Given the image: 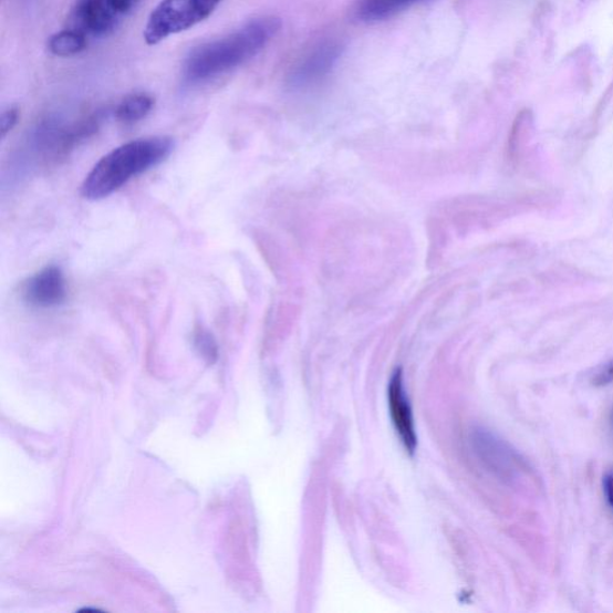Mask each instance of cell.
Returning <instances> with one entry per match:
<instances>
[{
  "label": "cell",
  "instance_id": "6da1fadb",
  "mask_svg": "<svg viewBox=\"0 0 613 613\" xmlns=\"http://www.w3.org/2000/svg\"><path fill=\"white\" fill-rule=\"evenodd\" d=\"M281 27L280 19L259 18L247 22L236 32L202 43L186 58V80L193 83L208 81L250 62L266 49Z\"/></svg>",
  "mask_w": 613,
  "mask_h": 613
},
{
  "label": "cell",
  "instance_id": "7a4b0ae2",
  "mask_svg": "<svg viewBox=\"0 0 613 613\" xmlns=\"http://www.w3.org/2000/svg\"><path fill=\"white\" fill-rule=\"evenodd\" d=\"M173 150L174 141L164 136L123 144L102 157L86 175L82 196L90 200L107 198L131 179L163 164Z\"/></svg>",
  "mask_w": 613,
  "mask_h": 613
},
{
  "label": "cell",
  "instance_id": "3957f363",
  "mask_svg": "<svg viewBox=\"0 0 613 613\" xmlns=\"http://www.w3.org/2000/svg\"><path fill=\"white\" fill-rule=\"evenodd\" d=\"M221 3L222 0H163L150 14L144 39L148 45H157L209 19Z\"/></svg>",
  "mask_w": 613,
  "mask_h": 613
},
{
  "label": "cell",
  "instance_id": "277c9868",
  "mask_svg": "<svg viewBox=\"0 0 613 613\" xmlns=\"http://www.w3.org/2000/svg\"><path fill=\"white\" fill-rule=\"evenodd\" d=\"M136 0H81L74 20L85 35L108 34L135 7Z\"/></svg>",
  "mask_w": 613,
  "mask_h": 613
},
{
  "label": "cell",
  "instance_id": "5b68a950",
  "mask_svg": "<svg viewBox=\"0 0 613 613\" xmlns=\"http://www.w3.org/2000/svg\"><path fill=\"white\" fill-rule=\"evenodd\" d=\"M66 298L67 283L60 267H46L29 277L22 285V299L35 309H53L64 303Z\"/></svg>",
  "mask_w": 613,
  "mask_h": 613
},
{
  "label": "cell",
  "instance_id": "8992f818",
  "mask_svg": "<svg viewBox=\"0 0 613 613\" xmlns=\"http://www.w3.org/2000/svg\"><path fill=\"white\" fill-rule=\"evenodd\" d=\"M341 43L328 41L306 54L291 74L290 83L294 87L313 85L326 77L342 55Z\"/></svg>",
  "mask_w": 613,
  "mask_h": 613
},
{
  "label": "cell",
  "instance_id": "52a82bcc",
  "mask_svg": "<svg viewBox=\"0 0 613 613\" xmlns=\"http://www.w3.org/2000/svg\"><path fill=\"white\" fill-rule=\"evenodd\" d=\"M388 402L393 426L396 428L405 448L411 451V454H414L417 445V436L412 406L404 391L401 371L394 373L391 378Z\"/></svg>",
  "mask_w": 613,
  "mask_h": 613
},
{
  "label": "cell",
  "instance_id": "ba28073f",
  "mask_svg": "<svg viewBox=\"0 0 613 613\" xmlns=\"http://www.w3.org/2000/svg\"><path fill=\"white\" fill-rule=\"evenodd\" d=\"M425 0H359L354 14L363 23L382 22Z\"/></svg>",
  "mask_w": 613,
  "mask_h": 613
},
{
  "label": "cell",
  "instance_id": "9c48e42d",
  "mask_svg": "<svg viewBox=\"0 0 613 613\" xmlns=\"http://www.w3.org/2000/svg\"><path fill=\"white\" fill-rule=\"evenodd\" d=\"M154 105L155 100L152 95L136 93L126 96L118 107L115 108L114 115L120 123L131 125L147 118Z\"/></svg>",
  "mask_w": 613,
  "mask_h": 613
},
{
  "label": "cell",
  "instance_id": "30bf717a",
  "mask_svg": "<svg viewBox=\"0 0 613 613\" xmlns=\"http://www.w3.org/2000/svg\"><path fill=\"white\" fill-rule=\"evenodd\" d=\"M480 445L485 447L486 454H488V461L496 467V469H502L506 472H512L519 469V461L517 456L505 444L496 440L495 437L488 434H481Z\"/></svg>",
  "mask_w": 613,
  "mask_h": 613
},
{
  "label": "cell",
  "instance_id": "8fae6325",
  "mask_svg": "<svg viewBox=\"0 0 613 613\" xmlns=\"http://www.w3.org/2000/svg\"><path fill=\"white\" fill-rule=\"evenodd\" d=\"M86 35L79 29H65L55 33L49 40V50L56 56H72L86 49Z\"/></svg>",
  "mask_w": 613,
  "mask_h": 613
},
{
  "label": "cell",
  "instance_id": "7c38bea8",
  "mask_svg": "<svg viewBox=\"0 0 613 613\" xmlns=\"http://www.w3.org/2000/svg\"><path fill=\"white\" fill-rule=\"evenodd\" d=\"M195 342L202 355L214 359L216 356L217 347L212 335L204 329H198L195 333Z\"/></svg>",
  "mask_w": 613,
  "mask_h": 613
},
{
  "label": "cell",
  "instance_id": "4fadbf2b",
  "mask_svg": "<svg viewBox=\"0 0 613 613\" xmlns=\"http://www.w3.org/2000/svg\"><path fill=\"white\" fill-rule=\"evenodd\" d=\"M19 120V108L11 107L4 111L2 116H0V136L4 138L9 133H11L12 128L17 126Z\"/></svg>",
  "mask_w": 613,
  "mask_h": 613
},
{
  "label": "cell",
  "instance_id": "5bb4252c",
  "mask_svg": "<svg viewBox=\"0 0 613 613\" xmlns=\"http://www.w3.org/2000/svg\"><path fill=\"white\" fill-rule=\"evenodd\" d=\"M592 383L598 387H604L613 383V359L603 364V366L596 371Z\"/></svg>",
  "mask_w": 613,
  "mask_h": 613
},
{
  "label": "cell",
  "instance_id": "9a60e30c",
  "mask_svg": "<svg viewBox=\"0 0 613 613\" xmlns=\"http://www.w3.org/2000/svg\"><path fill=\"white\" fill-rule=\"evenodd\" d=\"M603 485H604V493L606 496V500L611 506V508L613 509V472L607 474L604 477Z\"/></svg>",
  "mask_w": 613,
  "mask_h": 613
},
{
  "label": "cell",
  "instance_id": "2e32d148",
  "mask_svg": "<svg viewBox=\"0 0 613 613\" xmlns=\"http://www.w3.org/2000/svg\"><path fill=\"white\" fill-rule=\"evenodd\" d=\"M610 425H611V428L613 430V407H612V412H611V415H610Z\"/></svg>",
  "mask_w": 613,
  "mask_h": 613
}]
</instances>
